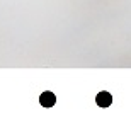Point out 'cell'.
I'll list each match as a JSON object with an SVG mask.
<instances>
[{
    "label": "cell",
    "mask_w": 131,
    "mask_h": 126,
    "mask_svg": "<svg viewBox=\"0 0 131 126\" xmlns=\"http://www.w3.org/2000/svg\"><path fill=\"white\" fill-rule=\"evenodd\" d=\"M39 104H41L43 107H53L54 104H56V97H54L53 92L46 90V92H43L41 96H39Z\"/></svg>",
    "instance_id": "1"
},
{
    "label": "cell",
    "mask_w": 131,
    "mask_h": 126,
    "mask_svg": "<svg viewBox=\"0 0 131 126\" xmlns=\"http://www.w3.org/2000/svg\"><path fill=\"white\" fill-rule=\"evenodd\" d=\"M95 102H97V106H101V107H109L112 104V96L109 92H106V90H102V92L97 94Z\"/></svg>",
    "instance_id": "2"
}]
</instances>
